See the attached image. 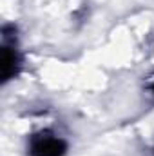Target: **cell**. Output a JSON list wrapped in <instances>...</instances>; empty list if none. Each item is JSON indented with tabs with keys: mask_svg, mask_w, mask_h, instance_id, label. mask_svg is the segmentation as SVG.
I'll list each match as a JSON object with an SVG mask.
<instances>
[{
	"mask_svg": "<svg viewBox=\"0 0 154 156\" xmlns=\"http://www.w3.org/2000/svg\"><path fill=\"white\" fill-rule=\"evenodd\" d=\"M67 142L53 129H42L33 133L27 140L29 156H65Z\"/></svg>",
	"mask_w": 154,
	"mask_h": 156,
	"instance_id": "cell-1",
	"label": "cell"
},
{
	"mask_svg": "<svg viewBox=\"0 0 154 156\" xmlns=\"http://www.w3.org/2000/svg\"><path fill=\"white\" fill-rule=\"evenodd\" d=\"M22 66L18 42L15 37V27L11 29L5 26L2 29V80L7 82L18 75V69Z\"/></svg>",
	"mask_w": 154,
	"mask_h": 156,
	"instance_id": "cell-2",
	"label": "cell"
},
{
	"mask_svg": "<svg viewBox=\"0 0 154 156\" xmlns=\"http://www.w3.org/2000/svg\"><path fill=\"white\" fill-rule=\"evenodd\" d=\"M152 91H154V85H152Z\"/></svg>",
	"mask_w": 154,
	"mask_h": 156,
	"instance_id": "cell-3",
	"label": "cell"
}]
</instances>
